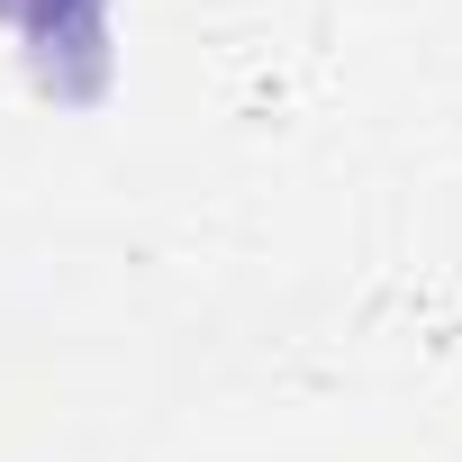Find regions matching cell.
<instances>
[{"mask_svg": "<svg viewBox=\"0 0 462 462\" xmlns=\"http://www.w3.org/2000/svg\"><path fill=\"white\" fill-rule=\"evenodd\" d=\"M0 37L64 109H91L118 82V0H0Z\"/></svg>", "mask_w": 462, "mask_h": 462, "instance_id": "obj_1", "label": "cell"}]
</instances>
